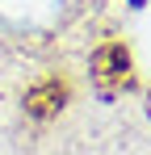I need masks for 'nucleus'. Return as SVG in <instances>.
I'll return each instance as SVG.
<instances>
[{
    "label": "nucleus",
    "mask_w": 151,
    "mask_h": 155,
    "mask_svg": "<svg viewBox=\"0 0 151 155\" xmlns=\"http://www.w3.org/2000/svg\"><path fill=\"white\" fill-rule=\"evenodd\" d=\"M67 0H0V17L13 25H46L63 13Z\"/></svg>",
    "instance_id": "obj_1"
}]
</instances>
